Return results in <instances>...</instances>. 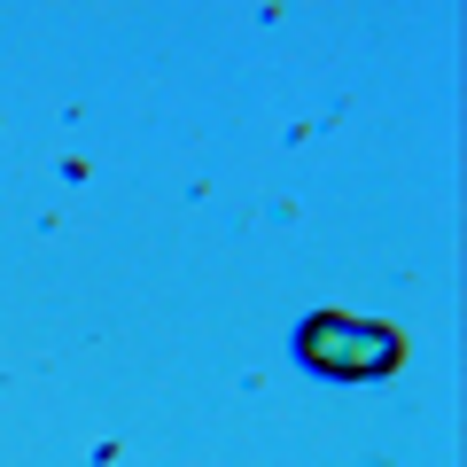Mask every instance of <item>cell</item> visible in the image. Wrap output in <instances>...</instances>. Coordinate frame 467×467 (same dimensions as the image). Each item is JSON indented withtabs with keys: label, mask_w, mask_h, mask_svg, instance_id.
Wrapping results in <instances>:
<instances>
[{
	"label": "cell",
	"mask_w": 467,
	"mask_h": 467,
	"mask_svg": "<svg viewBox=\"0 0 467 467\" xmlns=\"http://www.w3.org/2000/svg\"><path fill=\"white\" fill-rule=\"evenodd\" d=\"M304 358L327 374H382L389 358H398V343H389V327H350V319H319L312 335H304Z\"/></svg>",
	"instance_id": "cell-1"
}]
</instances>
